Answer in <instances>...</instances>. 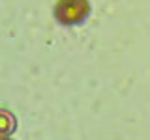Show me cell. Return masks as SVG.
Listing matches in <instances>:
<instances>
[{"mask_svg":"<svg viewBox=\"0 0 150 140\" xmlns=\"http://www.w3.org/2000/svg\"><path fill=\"white\" fill-rule=\"evenodd\" d=\"M88 9L90 8L86 0H60L54 9V15L64 24H75L88 15Z\"/></svg>","mask_w":150,"mask_h":140,"instance_id":"cell-1","label":"cell"},{"mask_svg":"<svg viewBox=\"0 0 150 140\" xmlns=\"http://www.w3.org/2000/svg\"><path fill=\"white\" fill-rule=\"evenodd\" d=\"M0 140H6V138H0Z\"/></svg>","mask_w":150,"mask_h":140,"instance_id":"cell-3","label":"cell"},{"mask_svg":"<svg viewBox=\"0 0 150 140\" xmlns=\"http://www.w3.org/2000/svg\"><path fill=\"white\" fill-rule=\"evenodd\" d=\"M13 129V118L8 112H0V134L9 133Z\"/></svg>","mask_w":150,"mask_h":140,"instance_id":"cell-2","label":"cell"}]
</instances>
